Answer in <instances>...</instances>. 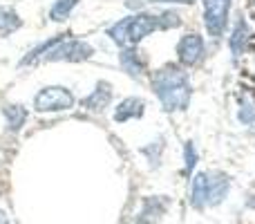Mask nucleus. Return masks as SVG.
<instances>
[{
	"mask_svg": "<svg viewBox=\"0 0 255 224\" xmlns=\"http://www.w3.org/2000/svg\"><path fill=\"white\" fill-rule=\"evenodd\" d=\"M150 85L166 112H181L190 106L193 90H190L188 72L177 63H166L163 67L154 70L150 76Z\"/></svg>",
	"mask_w": 255,
	"mask_h": 224,
	"instance_id": "obj_1",
	"label": "nucleus"
},
{
	"mask_svg": "<svg viewBox=\"0 0 255 224\" xmlns=\"http://www.w3.org/2000/svg\"><path fill=\"white\" fill-rule=\"evenodd\" d=\"M161 29V20L159 13L152 11H136L130 16L117 20L112 27H108V36L115 40L117 45H126V47H136V43L150 36L152 31Z\"/></svg>",
	"mask_w": 255,
	"mask_h": 224,
	"instance_id": "obj_2",
	"label": "nucleus"
},
{
	"mask_svg": "<svg viewBox=\"0 0 255 224\" xmlns=\"http://www.w3.org/2000/svg\"><path fill=\"white\" fill-rule=\"evenodd\" d=\"M76 103L74 94L65 85H47L34 97L36 112H63L72 110Z\"/></svg>",
	"mask_w": 255,
	"mask_h": 224,
	"instance_id": "obj_3",
	"label": "nucleus"
},
{
	"mask_svg": "<svg viewBox=\"0 0 255 224\" xmlns=\"http://www.w3.org/2000/svg\"><path fill=\"white\" fill-rule=\"evenodd\" d=\"M94 56V47L88 43V40L81 38H65L43 58L47 63H83L90 61Z\"/></svg>",
	"mask_w": 255,
	"mask_h": 224,
	"instance_id": "obj_4",
	"label": "nucleus"
},
{
	"mask_svg": "<svg viewBox=\"0 0 255 224\" xmlns=\"http://www.w3.org/2000/svg\"><path fill=\"white\" fill-rule=\"evenodd\" d=\"M202 4H204V25H206L208 36L222 38L226 25H229L231 0H202Z\"/></svg>",
	"mask_w": 255,
	"mask_h": 224,
	"instance_id": "obj_5",
	"label": "nucleus"
},
{
	"mask_svg": "<svg viewBox=\"0 0 255 224\" xmlns=\"http://www.w3.org/2000/svg\"><path fill=\"white\" fill-rule=\"evenodd\" d=\"M177 56L184 67H195L204 56H206V45L199 34H186L177 43Z\"/></svg>",
	"mask_w": 255,
	"mask_h": 224,
	"instance_id": "obj_6",
	"label": "nucleus"
},
{
	"mask_svg": "<svg viewBox=\"0 0 255 224\" xmlns=\"http://www.w3.org/2000/svg\"><path fill=\"white\" fill-rule=\"evenodd\" d=\"M112 101V85L108 81H99L97 88L88 94L85 99H81V106L88 108L92 112H103Z\"/></svg>",
	"mask_w": 255,
	"mask_h": 224,
	"instance_id": "obj_7",
	"label": "nucleus"
},
{
	"mask_svg": "<svg viewBox=\"0 0 255 224\" xmlns=\"http://www.w3.org/2000/svg\"><path fill=\"white\" fill-rule=\"evenodd\" d=\"M119 63L124 67V72H128L134 79H143L145 72H148V63H145L143 54L136 47H126L124 52L119 54Z\"/></svg>",
	"mask_w": 255,
	"mask_h": 224,
	"instance_id": "obj_8",
	"label": "nucleus"
},
{
	"mask_svg": "<svg viewBox=\"0 0 255 224\" xmlns=\"http://www.w3.org/2000/svg\"><path fill=\"white\" fill-rule=\"evenodd\" d=\"M168 209V200L157 195V198H145L143 207H141L139 216H136V224H157L163 218Z\"/></svg>",
	"mask_w": 255,
	"mask_h": 224,
	"instance_id": "obj_9",
	"label": "nucleus"
},
{
	"mask_svg": "<svg viewBox=\"0 0 255 224\" xmlns=\"http://www.w3.org/2000/svg\"><path fill=\"white\" fill-rule=\"evenodd\" d=\"M143 112H145L143 99L128 97V99H124V101L117 103L112 119H115L117 123H126V121H130V119H141V117H143Z\"/></svg>",
	"mask_w": 255,
	"mask_h": 224,
	"instance_id": "obj_10",
	"label": "nucleus"
},
{
	"mask_svg": "<svg viewBox=\"0 0 255 224\" xmlns=\"http://www.w3.org/2000/svg\"><path fill=\"white\" fill-rule=\"evenodd\" d=\"M231 191V180L224 173H211V180H208V204L206 207H217L226 200Z\"/></svg>",
	"mask_w": 255,
	"mask_h": 224,
	"instance_id": "obj_11",
	"label": "nucleus"
},
{
	"mask_svg": "<svg viewBox=\"0 0 255 224\" xmlns=\"http://www.w3.org/2000/svg\"><path fill=\"white\" fill-rule=\"evenodd\" d=\"M208 180L211 173H197L190 182V207L204 209L208 204Z\"/></svg>",
	"mask_w": 255,
	"mask_h": 224,
	"instance_id": "obj_12",
	"label": "nucleus"
},
{
	"mask_svg": "<svg viewBox=\"0 0 255 224\" xmlns=\"http://www.w3.org/2000/svg\"><path fill=\"white\" fill-rule=\"evenodd\" d=\"M2 114H4V121H7V130L9 132H20V128L25 126L27 117H29L27 108L20 106V103H4Z\"/></svg>",
	"mask_w": 255,
	"mask_h": 224,
	"instance_id": "obj_13",
	"label": "nucleus"
},
{
	"mask_svg": "<svg viewBox=\"0 0 255 224\" xmlns=\"http://www.w3.org/2000/svg\"><path fill=\"white\" fill-rule=\"evenodd\" d=\"M65 36H67V34H65ZM65 36H63V34H56V36H52V38H47V40H43V43H38L34 49H29V54H27V56L20 61V65H31V63H36V61H43V58L47 56V54L52 52V49L56 47L61 40H65Z\"/></svg>",
	"mask_w": 255,
	"mask_h": 224,
	"instance_id": "obj_14",
	"label": "nucleus"
},
{
	"mask_svg": "<svg viewBox=\"0 0 255 224\" xmlns=\"http://www.w3.org/2000/svg\"><path fill=\"white\" fill-rule=\"evenodd\" d=\"M249 34H251V31H249L247 20H242V18H240V20L235 22L233 34H231V38H229V47H231V52H233V56H235V58L242 56V52L247 49Z\"/></svg>",
	"mask_w": 255,
	"mask_h": 224,
	"instance_id": "obj_15",
	"label": "nucleus"
},
{
	"mask_svg": "<svg viewBox=\"0 0 255 224\" xmlns=\"http://www.w3.org/2000/svg\"><path fill=\"white\" fill-rule=\"evenodd\" d=\"M20 27H22V20L16 13V9L0 4V36H9L16 29H20Z\"/></svg>",
	"mask_w": 255,
	"mask_h": 224,
	"instance_id": "obj_16",
	"label": "nucleus"
},
{
	"mask_svg": "<svg viewBox=\"0 0 255 224\" xmlns=\"http://www.w3.org/2000/svg\"><path fill=\"white\" fill-rule=\"evenodd\" d=\"M81 0H54L52 9H49V20L54 22H63L70 18V13L74 11V7Z\"/></svg>",
	"mask_w": 255,
	"mask_h": 224,
	"instance_id": "obj_17",
	"label": "nucleus"
},
{
	"mask_svg": "<svg viewBox=\"0 0 255 224\" xmlns=\"http://www.w3.org/2000/svg\"><path fill=\"white\" fill-rule=\"evenodd\" d=\"M199 162V153L197 148H195V141H186L184 144V175H193L195 166H197Z\"/></svg>",
	"mask_w": 255,
	"mask_h": 224,
	"instance_id": "obj_18",
	"label": "nucleus"
},
{
	"mask_svg": "<svg viewBox=\"0 0 255 224\" xmlns=\"http://www.w3.org/2000/svg\"><path fill=\"white\" fill-rule=\"evenodd\" d=\"M238 117H240V121H242L244 126L255 123V103L249 97H244L242 101H240V114Z\"/></svg>",
	"mask_w": 255,
	"mask_h": 224,
	"instance_id": "obj_19",
	"label": "nucleus"
},
{
	"mask_svg": "<svg viewBox=\"0 0 255 224\" xmlns=\"http://www.w3.org/2000/svg\"><path fill=\"white\" fill-rule=\"evenodd\" d=\"M159 20H161V29H175V27L181 25V16L172 9H166V11H159Z\"/></svg>",
	"mask_w": 255,
	"mask_h": 224,
	"instance_id": "obj_20",
	"label": "nucleus"
},
{
	"mask_svg": "<svg viewBox=\"0 0 255 224\" xmlns=\"http://www.w3.org/2000/svg\"><path fill=\"white\" fill-rule=\"evenodd\" d=\"M145 2L150 4H159V2H168V4H193L195 0H128V7L130 9H141Z\"/></svg>",
	"mask_w": 255,
	"mask_h": 224,
	"instance_id": "obj_21",
	"label": "nucleus"
},
{
	"mask_svg": "<svg viewBox=\"0 0 255 224\" xmlns=\"http://www.w3.org/2000/svg\"><path fill=\"white\" fill-rule=\"evenodd\" d=\"M161 150H163V144H161V139H157L152 146H145L143 155H148V159H150L152 166H159V153H161Z\"/></svg>",
	"mask_w": 255,
	"mask_h": 224,
	"instance_id": "obj_22",
	"label": "nucleus"
},
{
	"mask_svg": "<svg viewBox=\"0 0 255 224\" xmlns=\"http://www.w3.org/2000/svg\"><path fill=\"white\" fill-rule=\"evenodd\" d=\"M0 224H11V222H9V216L2 211V209H0Z\"/></svg>",
	"mask_w": 255,
	"mask_h": 224,
	"instance_id": "obj_23",
	"label": "nucleus"
},
{
	"mask_svg": "<svg viewBox=\"0 0 255 224\" xmlns=\"http://www.w3.org/2000/svg\"><path fill=\"white\" fill-rule=\"evenodd\" d=\"M251 207H255V200H251Z\"/></svg>",
	"mask_w": 255,
	"mask_h": 224,
	"instance_id": "obj_24",
	"label": "nucleus"
}]
</instances>
